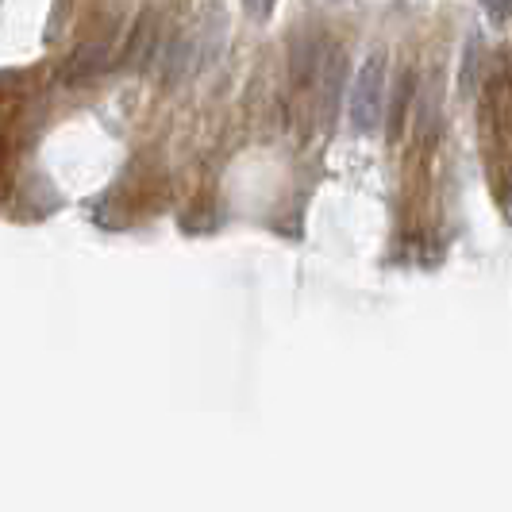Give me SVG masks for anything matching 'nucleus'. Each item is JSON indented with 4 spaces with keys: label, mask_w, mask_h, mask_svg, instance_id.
Listing matches in <instances>:
<instances>
[{
    "label": "nucleus",
    "mask_w": 512,
    "mask_h": 512,
    "mask_svg": "<svg viewBox=\"0 0 512 512\" xmlns=\"http://www.w3.org/2000/svg\"><path fill=\"white\" fill-rule=\"evenodd\" d=\"M351 128L355 131H374L382 120V104H385V58L382 54H370L359 66V74L351 81Z\"/></svg>",
    "instance_id": "nucleus-1"
},
{
    "label": "nucleus",
    "mask_w": 512,
    "mask_h": 512,
    "mask_svg": "<svg viewBox=\"0 0 512 512\" xmlns=\"http://www.w3.org/2000/svg\"><path fill=\"white\" fill-rule=\"evenodd\" d=\"M154 54H158L154 51V16L147 12V16L135 24V35L128 39V58H124V66H128V70H143Z\"/></svg>",
    "instance_id": "nucleus-2"
},
{
    "label": "nucleus",
    "mask_w": 512,
    "mask_h": 512,
    "mask_svg": "<svg viewBox=\"0 0 512 512\" xmlns=\"http://www.w3.org/2000/svg\"><path fill=\"white\" fill-rule=\"evenodd\" d=\"M104 54H108V47H104V43H85V47H81V51L70 58V66H66V77H70V81H81V77L101 74L104 62H108Z\"/></svg>",
    "instance_id": "nucleus-3"
},
{
    "label": "nucleus",
    "mask_w": 512,
    "mask_h": 512,
    "mask_svg": "<svg viewBox=\"0 0 512 512\" xmlns=\"http://www.w3.org/2000/svg\"><path fill=\"white\" fill-rule=\"evenodd\" d=\"M409 93H412V77L405 74L397 81V101H393V135L401 131V120H405V104H409Z\"/></svg>",
    "instance_id": "nucleus-4"
},
{
    "label": "nucleus",
    "mask_w": 512,
    "mask_h": 512,
    "mask_svg": "<svg viewBox=\"0 0 512 512\" xmlns=\"http://www.w3.org/2000/svg\"><path fill=\"white\" fill-rule=\"evenodd\" d=\"M482 8H486V16L493 20V24H505L512 16V0H478Z\"/></svg>",
    "instance_id": "nucleus-5"
},
{
    "label": "nucleus",
    "mask_w": 512,
    "mask_h": 512,
    "mask_svg": "<svg viewBox=\"0 0 512 512\" xmlns=\"http://www.w3.org/2000/svg\"><path fill=\"white\" fill-rule=\"evenodd\" d=\"M482 51V43L478 39H470L466 43V70H462V93H470L474 89V54Z\"/></svg>",
    "instance_id": "nucleus-6"
},
{
    "label": "nucleus",
    "mask_w": 512,
    "mask_h": 512,
    "mask_svg": "<svg viewBox=\"0 0 512 512\" xmlns=\"http://www.w3.org/2000/svg\"><path fill=\"white\" fill-rule=\"evenodd\" d=\"M274 4H278V0H243V8H247V12L255 16V20H270Z\"/></svg>",
    "instance_id": "nucleus-7"
}]
</instances>
